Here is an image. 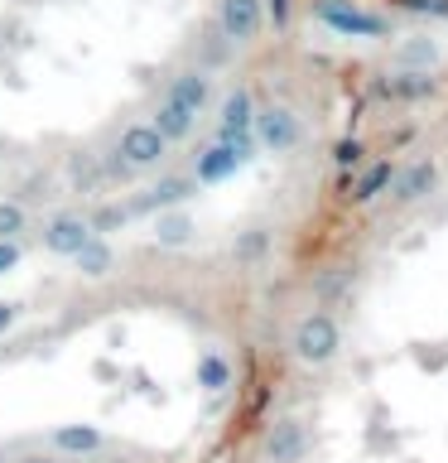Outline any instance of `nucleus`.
<instances>
[{"label":"nucleus","mask_w":448,"mask_h":463,"mask_svg":"<svg viewBox=\"0 0 448 463\" xmlns=\"http://www.w3.org/2000/svg\"><path fill=\"white\" fill-rule=\"evenodd\" d=\"M289 357H294L299 367H309V372L332 367V362L342 357V324H338V314L323 309V304L309 309V314H299L294 328H289Z\"/></svg>","instance_id":"nucleus-1"},{"label":"nucleus","mask_w":448,"mask_h":463,"mask_svg":"<svg viewBox=\"0 0 448 463\" xmlns=\"http://www.w3.org/2000/svg\"><path fill=\"white\" fill-rule=\"evenodd\" d=\"M173 145L154 130V121L145 116V121H130L121 136L111 145V159H107V174L111 179H135V174H154L159 165L169 159Z\"/></svg>","instance_id":"nucleus-2"},{"label":"nucleus","mask_w":448,"mask_h":463,"mask_svg":"<svg viewBox=\"0 0 448 463\" xmlns=\"http://www.w3.org/2000/svg\"><path fill=\"white\" fill-rule=\"evenodd\" d=\"M313 20L332 29L338 39H361V43H381L396 34V24H390V14L381 10H367L361 0H313Z\"/></svg>","instance_id":"nucleus-3"},{"label":"nucleus","mask_w":448,"mask_h":463,"mask_svg":"<svg viewBox=\"0 0 448 463\" xmlns=\"http://www.w3.org/2000/svg\"><path fill=\"white\" fill-rule=\"evenodd\" d=\"M256 140L266 155H299L309 145V121L289 101H260L256 107Z\"/></svg>","instance_id":"nucleus-4"},{"label":"nucleus","mask_w":448,"mask_h":463,"mask_svg":"<svg viewBox=\"0 0 448 463\" xmlns=\"http://www.w3.org/2000/svg\"><path fill=\"white\" fill-rule=\"evenodd\" d=\"M256 155H260V140L256 136L251 140H222V136H212L208 145H198L188 174L198 179V188H212V184H227L237 169H246Z\"/></svg>","instance_id":"nucleus-5"},{"label":"nucleus","mask_w":448,"mask_h":463,"mask_svg":"<svg viewBox=\"0 0 448 463\" xmlns=\"http://www.w3.org/2000/svg\"><path fill=\"white\" fill-rule=\"evenodd\" d=\"M266 0H217L212 5V29L222 34L231 49H251L266 34Z\"/></svg>","instance_id":"nucleus-6"},{"label":"nucleus","mask_w":448,"mask_h":463,"mask_svg":"<svg viewBox=\"0 0 448 463\" xmlns=\"http://www.w3.org/2000/svg\"><path fill=\"white\" fill-rule=\"evenodd\" d=\"M266 463H309L313 454V425L303 415H275L266 439H260Z\"/></svg>","instance_id":"nucleus-7"},{"label":"nucleus","mask_w":448,"mask_h":463,"mask_svg":"<svg viewBox=\"0 0 448 463\" xmlns=\"http://www.w3.org/2000/svg\"><path fill=\"white\" fill-rule=\"evenodd\" d=\"M443 92L439 72L429 68H396V72H381V78L371 82V97L381 101H400V107H425Z\"/></svg>","instance_id":"nucleus-8"},{"label":"nucleus","mask_w":448,"mask_h":463,"mask_svg":"<svg viewBox=\"0 0 448 463\" xmlns=\"http://www.w3.org/2000/svg\"><path fill=\"white\" fill-rule=\"evenodd\" d=\"M439 184H443L439 159L415 155V159H405V165H396V179H390V198H396L400 208H419L425 198L439 194Z\"/></svg>","instance_id":"nucleus-9"},{"label":"nucleus","mask_w":448,"mask_h":463,"mask_svg":"<svg viewBox=\"0 0 448 463\" xmlns=\"http://www.w3.org/2000/svg\"><path fill=\"white\" fill-rule=\"evenodd\" d=\"M92 237H101V232L92 227V217H87V213H53L49 222L39 227V246L49 256H58V260H72Z\"/></svg>","instance_id":"nucleus-10"},{"label":"nucleus","mask_w":448,"mask_h":463,"mask_svg":"<svg viewBox=\"0 0 448 463\" xmlns=\"http://www.w3.org/2000/svg\"><path fill=\"white\" fill-rule=\"evenodd\" d=\"M256 92L251 87H227L222 97H217V116H212V136L222 140H251L256 136Z\"/></svg>","instance_id":"nucleus-11"},{"label":"nucleus","mask_w":448,"mask_h":463,"mask_svg":"<svg viewBox=\"0 0 448 463\" xmlns=\"http://www.w3.org/2000/svg\"><path fill=\"white\" fill-rule=\"evenodd\" d=\"M193 194H198V179H193V174H164V179L150 184L140 198H130L126 213H130V217H150V213H164V208H183Z\"/></svg>","instance_id":"nucleus-12"},{"label":"nucleus","mask_w":448,"mask_h":463,"mask_svg":"<svg viewBox=\"0 0 448 463\" xmlns=\"http://www.w3.org/2000/svg\"><path fill=\"white\" fill-rule=\"evenodd\" d=\"M164 97H169V101H179V107H188V111H198V116H208L212 97H217V87H212V72H208V68H198V63L179 68V72L169 78Z\"/></svg>","instance_id":"nucleus-13"},{"label":"nucleus","mask_w":448,"mask_h":463,"mask_svg":"<svg viewBox=\"0 0 448 463\" xmlns=\"http://www.w3.org/2000/svg\"><path fill=\"white\" fill-rule=\"evenodd\" d=\"M49 449L72 458V463H82V458H97L107 449V434L97 425H58V430H49Z\"/></svg>","instance_id":"nucleus-14"},{"label":"nucleus","mask_w":448,"mask_h":463,"mask_svg":"<svg viewBox=\"0 0 448 463\" xmlns=\"http://www.w3.org/2000/svg\"><path fill=\"white\" fill-rule=\"evenodd\" d=\"M150 121H154V130H159L169 145H188V140L198 136V121H202V116L188 111V107H179V101H169V97H159L154 111H150Z\"/></svg>","instance_id":"nucleus-15"},{"label":"nucleus","mask_w":448,"mask_h":463,"mask_svg":"<svg viewBox=\"0 0 448 463\" xmlns=\"http://www.w3.org/2000/svg\"><path fill=\"white\" fill-rule=\"evenodd\" d=\"M193 372H198V386L208 391V396H227L231 382H237V367H231V357L222 353V347H202Z\"/></svg>","instance_id":"nucleus-16"},{"label":"nucleus","mask_w":448,"mask_h":463,"mask_svg":"<svg viewBox=\"0 0 448 463\" xmlns=\"http://www.w3.org/2000/svg\"><path fill=\"white\" fill-rule=\"evenodd\" d=\"M390 179H396V159H371V165H361V174H357V184H352V203H376V198H386L390 194Z\"/></svg>","instance_id":"nucleus-17"},{"label":"nucleus","mask_w":448,"mask_h":463,"mask_svg":"<svg viewBox=\"0 0 448 463\" xmlns=\"http://www.w3.org/2000/svg\"><path fill=\"white\" fill-rule=\"evenodd\" d=\"M193 217H188L183 208H164V213H154V241L159 246H169V251H179V246L193 241Z\"/></svg>","instance_id":"nucleus-18"},{"label":"nucleus","mask_w":448,"mask_h":463,"mask_svg":"<svg viewBox=\"0 0 448 463\" xmlns=\"http://www.w3.org/2000/svg\"><path fill=\"white\" fill-rule=\"evenodd\" d=\"M72 266H78V275H87V280H107L116 270V246L107 237H92L78 256H72Z\"/></svg>","instance_id":"nucleus-19"},{"label":"nucleus","mask_w":448,"mask_h":463,"mask_svg":"<svg viewBox=\"0 0 448 463\" xmlns=\"http://www.w3.org/2000/svg\"><path fill=\"white\" fill-rule=\"evenodd\" d=\"M275 246V232L270 227H246L237 232V241H231V256H237V266H256V260H266Z\"/></svg>","instance_id":"nucleus-20"},{"label":"nucleus","mask_w":448,"mask_h":463,"mask_svg":"<svg viewBox=\"0 0 448 463\" xmlns=\"http://www.w3.org/2000/svg\"><path fill=\"white\" fill-rule=\"evenodd\" d=\"M24 232H29V213H24V203H20V198H0V241L24 237Z\"/></svg>","instance_id":"nucleus-21"},{"label":"nucleus","mask_w":448,"mask_h":463,"mask_svg":"<svg viewBox=\"0 0 448 463\" xmlns=\"http://www.w3.org/2000/svg\"><path fill=\"white\" fill-rule=\"evenodd\" d=\"M361 159H367V145L361 140H338L332 145V165L338 169H361Z\"/></svg>","instance_id":"nucleus-22"},{"label":"nucleus","mask_w":448,"mask_h":463,"mask_svg":"<svg viewBox=\"0 0 448 463\" xmlns=\"http://www.w3.org/2000/svg\"><path fill=\"white\" fill-rule=\"evenodd\" d=\"M87 217H92V227L101 232V237H107L111 227H126L130 222V213L121 208V203H107V208H97V213H87Z\"/></svg>","instance_id":"nucleus-23"},{"label":"nucleus","mask_w":448,"mask_h":463,"mask_svg":"<svg viewBox=\"0 0 448 463\" xmlns=\"http://www.w3.org/2000/svg\"><path fill=\"white\" fill-rule=\"evenodd\" d=\"M410 14H429V20H448V0H400Z\"/></svg>","instance_id":"nucleus-24"},{"label":"nucleus","mask_w":448,"mask_h":463,"mask_svg":"<svg viewBox=\"0 0 448 463\" xmlns=\"http://www.w3.org/2000/svg\"><path fill=\"white\" fill-rule=\"evenodd\" d=\"M400 63H405V68H425V63H434V49H429V43H405V49H400Z\"/></svg>","instance_id":"nucleus-25"},{"label":"nucleus","mask_w":448,"mask_h":463,"mask_svg":"<svg viewBox=\"0 0 448 463\" xmlns=\"http://www.w3.org/2000/svg\"><path fill=\"white\" fill-rule=\"evenodd\" d=\"M20 260H24V241H20V237L0 241V275H5V270H14Z\"/></svg>","instance_id":"nucleus-26"},{"label":"nucleus","mask_w":448,"mask_h":463,"mask_svg":"<svg viewBox=\"0 0 448 463\" xmlns=\"http://www.w3.org/2000/svg\"><path fill=\"white\" fill-rule=\"evenodd\" d=\"M20 324V304H10V299H0V338H5V333Z\"/></svg>","instance_id":"nucleus-27"},{"label":"nucleus","mask_w":448,"mask_h":463,"mask_svg":"<svg viewBox=\"0 0 448 463\" xmlns=\"http://www.w3.org/2000/svg\"><path fill=\"white\" fill-rule=\"evenodd\" d=\"M20 463H72V458H63V454H53V449H49V454H24Z\"/></svg>","instance_id":"nucleus-28"},{"label":"nucleus","mask_w":448,"mask_h":463,"mask_svg":"<svg viewBox=\"0 0 448 463\" xmlns=\"http://www.w3.org/2000/svg\"><path fill=\"white\" fill-rule=\"evenodd\" d=\"M266 10L275 14V20H285V14H289V0H266Z\"/></svg>","instance_id":"nucleus-29"},{"label":"nucleus","mask_w":448,"mask_h":463,"mask_svg":"<svg viewBox=\"0 0 448 463\" xmlns=\"http://www.w3.org/2000/svg\"><path fill=\"white\" fill-rule=\"evenodd\" d=\"M0 463H5V458H0Z\"/></svg>","instance_id":"nucleus-30"}]
</instances>
